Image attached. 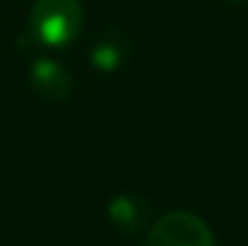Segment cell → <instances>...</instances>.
<instances>
[{"mask_svg": "<svg viewBox=\"0 0 248 246\" xmlns=\"http://www.w3.org/2000/svg\"><path fill=\"white\" fill-rule=\"evenodd\" d=\"M224 3H230V5H240L243 0H224Z\"/></svg>", "mask_w": 248, "mask_h": 246, "instance_id": "6", "label": "cell"}, {"mask_svg": "<svg viewBox=\"0 0 248 246\" xmlns=\"http://www.w3.org/2000/svg\"><path fill=\"white\" fill-rule=\"evenodd\" d=\"M129 53V43H127V34H122L119 29H108L103 32L100 37L93 43L90 48V64L98 69V72H116L124 61H127Z\"/></svg>", "mask_w": 248, "mask_h": 246, "instance_id": "4", "label": "cell"}, {"mask_svg": "<svg viewBox=\"0 0 248 246\" xmlns=\"http://www.w3.org/2000/svg\"><path fill=\"white\" fill-rule=\"evenodd\" d=\"M145 246H217L211 228L193 212H169L153 222Z\"/></svg>", "mask_w": 248, "mask_h": 246, "instance_id": "2", "label": "cell"}, {"mask_svg": "<svg viewBox=\"0 0 248 246\" xmlns=\"http://www.w3.org/2000/svg\"><path fill=\"white\" fill-rule=\"evenodd\" d=\"M29 85L43 101H63L74 87V80L63 64L53 58H37L29 66Z\"/></svg>", "mask_w": 248, "mask_h": 246, "instance_id": "3", "label": "cell"}, {"mask_svg": "<svg viewBox=\"0 0 248 246\" xmlns=\"http://www.w3.org/2000/svg\"><path fill=\"white\" fill-rule=\"evenodd\" d=\"M85 8L79 0H34L29 11V34L43 48H69L82 32Z\"/></svg>", "mask_w": 248, "mask_h": 246, "instance_id": "1", "label": "cell"}, {"mask_svg": "<svg viewBox=\"0 0 248 246\" xmlns=\"http://www.w3.org/2000/svg\"><path fill=\"white\" fill-rule=\"evenodd\" d=\"M108 220L114 222L119 230L135 233L145 225L148 220V207L140 196H132V193H122L114 201L108 204Z\"/></svg>", "mask_w": 248, "mask_h": 246, "instance_id": "5", "label": "cell"}]
</instances>
